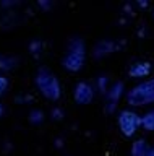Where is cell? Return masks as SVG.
<instances>
[{"label": "cell", "instance_id": "cell-1", "mask_svg": "<svg viewBox=\"0 0 154 156\" xmlns=\"http://www.w3.org/2000/svg\"><path fill=\"white\" fill-rule=\"evenodd\" d=\"M34 85L42 98L50 102H57L62 98V83L49 67L41 65L34 73Z\"/></svg>", "mask_w": 154, "mask_h": 156}, {"label": "cell", "instance_id": "cell-2", "mask_svg": "<svg viewBox=\"0 0 154 156\" xmlns=\"http://www.w3.org/2000/svg\"><path fill=\"white\" fill-rule=\"evenodd\" d=\"M86 42L83 37L80 36H73L67 44L63 55H62V67L67 72L76 73L84 67L86 63Z\"/></svg>", "mask_w": 154, "mask_h": 156}, {"label": "cell", "instance_id": "cell-3", "mask_svg": "<svg viewBox=\"0 0 154 156\" xmlns=\"http://www.w3.org/2000/svg\"><path fill=\"white\" fill-rule=\"evenodd\" d=\"M127 102L132 107L154 104V78L143 80L127 93Z\"/></svg>", "mask_w": 154, "mask_h": 156}, {"label": "cell", "instance_id": "cell-4", "mask_svg": "<svg viewBox=\"0 0 154 156\" xmlns=\"http://www.w3.org/2000/svg\"><path fill=\"white\" fill-rule=\"evenodd\" d=\"M117 124L122 135L130 138L141 129V115L133 109H123L117 117Z\"/></svg>", "mask_w": 154, "mask_h": 156}, {"label": "cell", "instance_id": "cell-5", "mask_svg": "<svg viewBox=\"0 0 154 156\" xmlns=\"http://www.w3.org/2000/svg\"><path fill=\"white\" fill-rule=\"evenodd\" d=\"M123 91H125V83L123 81H114L112 85L109 86L107 93H105V102H104V111L105 114H114L117 111V106L120 99L123 96Z\"/></svg>", "mask_w": 154, "mask_h": 156}, {"label": "cell", "instance_id": "cell-6", "mask_svg": "<svg viewBox=\"0 0 154 156\" xmlns=\"http://www.w3.org/2000/svg\"><path fill=\"white\" fill-rule=\"evenodd\" d=\"M73 99L80 106L91 104L94 99V86L88 81H78L73 91Z\"/></svg>", "mask_w": 154, "mask_h": 156}, {"label": "cell", "instance_id": "cell-7", "mask_svg": "<svg viewBox=\"0 0 154 156\" xmlns=\"http://www.w3.org/2000/svg\"><path fill=\"white\" fill-rule=\"evenodd\" d=\"M152 70V65L149 62H135L128 68V75L132 78H144Z\"/></svg>", "mask_w": 154, "mask_h": 156}, {"label": "cell", "instance_id": "cell-8", "mask_svg": "<svg viewBox=\"0 0 154 156\" xmlns=\"http://www.w3.org/2000/svg\"><path fill=\"white\" fill-rule=\"evenodd\" d=\"M132 156H154V146L144 138H139L132 145Z\"/></svg>", "mask_w": 154, "mask_h": 156}, {"label": "cell", "instance_id": "cell-9", "mask_svg": "<svg viewBox=\"0 0 154 156\" xmlns=\"http://www.w3.org/2000/svg\"><path fill=\"white\" fill-rule=\"evenodd\" d=\"M114 51H115V42L114 41H109V39H102V41H99L94 46L93 55L96 58H101V57H104V55H109V54L114 52Z\"/></svg>", "mask_w": 154, "mask_h": 156}, {"label": "cell", "instance_id": "cell-10", "mask_svg": "<svg viewBox=\"0 0 154 156\" xmlns=\"http://www.w3.org/2000/svg\"><path fill=\"white\" fill-rule=\"evenodd\" d=\"M18 67V57L12 55V54H0V70L2 72H12Z\"/></svg>", "mask_w": 154, "mask_h": 156}, {"label": "cell", "instance_id": "cell-11", "mask_svg": "<svg viewBox=\"0 0 154 156\" xmlns=\"http://www.w3.org/2000/svg\"><path fill=\"white\" fill-rule=\"evenodd\" d=\"M141 127L148 132H154V109L148 111L144 115H141Z\"/></svg>", "mask_w": 154, "mask_h": 156}, {"label": "cell", "instance_id": "cell-12", "mask_svg": "<svg viewBox=\"0 0 154 156\" xmlns=\"http://www.w3.org/2000/svg\"><path fill=\"white\" fill-rule=\"evenodd\" d=\"M44 119H46V114L42 109H33L29 111V115H28V120L33 125H41L44 122Z\"/></svg>", "mask_w": 154, "mask_h": 156}, {"label": "cell", "instance_id": "cell-13", "mask_svg": "<svg viewBox=\"0 0 154 156\" xmlns=\"http://www.w3.org/2000/svg\"><path fill=\"white\" fill-rule=\"evenodd\" d=\"M109 86H110L109 78L105 75H101V76H98V81H96V88H94V90H99L102 94H105L107 90H109Z\"/></svg>", "mask_w": 154, "mask_h": 156}, {"label": "cell", "instance_id": "cell-14", "mask_svg": "<svg viewBox=\"0 0 154 156\" xmlns=\"http://www.w3.org/2000/svg\"><path fill=\"white\" fill-rule=\"evenodd\" d=\"M8 90H10V80L0 73V98H3L8 93Z\"/></svg>", "mask_w": 154, "mask_h": 156}, {"label": "cell", "instance_id": "cell-15", "mask_svg": "<svg viewBox=\"0 0 154 156\" xmlns=\"http://www.w3.org/2000/svg\"><path fill=\"white\" fill-rule=\"evenodd\" d=\"M5 112H7V107H5V104H3V102H0V119H2L3 115H5Z\"/></svg>", "mask_w": 154, "mask_h": 156}]
</instances>
